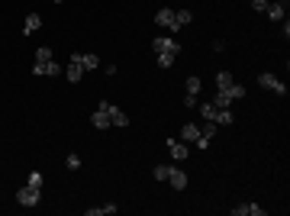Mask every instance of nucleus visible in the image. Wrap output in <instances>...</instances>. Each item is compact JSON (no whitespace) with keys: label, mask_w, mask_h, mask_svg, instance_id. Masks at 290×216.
Wrapping results in <instances>:
<instances>
[{"label":"nucleus","mask_w":290,"mask_h":216,"mask_svg":"<svg viewBox=\"0 0 290 216\" xmlns=\"http://www.w3.org/2000/svg\"><path fill=\"white\" fill-rule=\"evenodd\" d=\"M97 110H103V113L110 116V126H116V129H120V126H126L129 123V116L122 113L120 107H116V103H110V100H100V107Z\"/></svg>","instance_id":"obj_3"},{"label":"nucleus","mask_w":290,"mask_h":216,"mask_svg":"<svg viewBox=\"0 0 290 216\" xmlns=\"http://www.w3.org/2000/svg\"><path fill=\"white\" fill-rule=\"evenodd\" d=\"M213 123H219V126H232V110H219V107H216Z\"/></svg>","instance_id":"obj_20"},{"label":"nucleus","mask_w":290,"mask_h":216,"mask_svg":"<svg viewBox=\"0 0 290 216\" xmlns=\"http://www.w3.org/2000/svg\"><path fill=\"white\" fill-rule=\"evenodd\" d=\"M155 26H165V29L174 32V10H171V7H161L158 13H155Z\"/></svg>","instance_id":"obj_10"},{"label":"nucleus","mask_w":290,"mask_h":216,"mask_svg":"<svg viewBox=\"0 0 290 216\" xmlns=\"http://www.w3.org/2000/svg\"><path fill=\"white\" fill-rule=\"evenodd\" d=\"M39 200H42V187L26 184V187L16 191V203H20V207H39Z\"/></svg>","instance_id":"obj_2"},{"label":"nucleus","mask_w":290,"mask_h":216,"mask_svg":"<svg viewBox=\"0 0 290 216\" xmlns=\"http://www.w3.org/2000/svg\"><path fill=\"white\" fill-rule=\"evenodd\" d=\"M168 152L174 162H184V158H191V148H187V142H177V139H168Z\"/></svg>","instance_id":"obj_9"},{"label":"nucleus","mask_w":290,"mask_h":216,"mask_svg":"<svg viewBox=\"0 0 290 216\" xmlns=\"http://www.w3.org/2000/svg\"><path fill=\"white\" fill-rule=\"evenodd\" d=\"M197 107H200V116H203V120H213V116H216L213 100H210V103H197Z\"/></svg>","instance_id":"obj_22"},{"label":"nucleus","mask_w":290,"mask_h":216,"mask_svg":"<svg viewBox=\"0 0 290 216\" xmlns=\"http://www.w3.org/2000/svg\"><path fill=\"white\" fill-rule=\"evenodd\" d=\"M116 210H120L116 203H103V207H91L87 216H110V213H116Z\"/></svg>","instance_id":"obj_19"},{"label":"nucleus","mask_w":290,"mask_h":216,"mask_svg":"<svg viewBox=\"0 0 290 216\" xmlns=\"http://www.w3.org/2000/svg\"><path fill=\"white\" fill-rule=\"evenodd\" d=\"M174 58H177V55H171V52H158V68H171Z\"/></svg>","instance_id":"obj_21"},{"label":"nucleus","mask_w":290,"mask_h":216,"mask_svg":"<svg viewBox=\"0 0 290 216\" xmlns=\"http://www.w3.org/2000/svg\"><path fill=\"white\" fill-rule=\"evenodd\" d=\"M213 107H219V110H229V107H232V94H229V91H216V97H213Z\"/></svg>","instance_id":"obj_15"},{"label":"nucleus","mask_w":290,"mask_h":216,"mask_svg":"<svg viewBox=\"0 0 290 216\" xmlns=\"http://www.w3.org/2000/svg\"><path fill=\"white\" fill-rule=\"evenodd\" d=\"M77 62L84 65V71H94V68H100V58L94 52H77Z\"/></svg>","instance_id":"obj_14"},{"label":"nucleus","mask_w":290,"mask_h":216,"mask_svg":"<svg viewBox=\"0 0 290 216\" xmlns=\"http://www.w3.org/2000/svg\"><path fill=\"white\" fill-rule=\"evenodd\" d=\"M32 74H39V77H55V74H61V68H58V62H36L32 65Z\"/></svg>","instance_id":"obj_7"},{"label":"nucleus","mask_w":290,"mask_h":216,"mask_svg":"<svg viewBox=\"0 0 290 216\" xmlns=\"http://www.w3.org/2000/svg\"><path fill=\"white\" fill-rule=\"evenodd\" d=\"M152 48H155V52H171V55L181 52V46H177L174 39H168V36H155L152 39Z\"/></svg>","instance_id":"obj_8"},{"label":"nucleus","mask_w":290,"mask_h":216,"mask_svg":"<svg viewBox=\"0 0 290 216\" xmlns=\"http://www.w3.org/2000/svg\"><path fill=\"white\" fill-rule=\"evenodd\" d=\"M200 94V77H187V97H197Z\"/></svg>","instance_id":"obj_23"},{"label":"nucleus","mask_w":290,"mask_h":216,"mask_svg":"<svg viewBox=\"0 0 290 216\" xmlns=\"http://www.w3.org/2000/svg\"><path fill=\"white\" fill-rule=\"evenodd\" d=\"M200 139V126L197 123H184L181 126V142H197Z\"/></svg>","instance_id":"obj_12"},{"label":"nucleus","mask_w":290,"mask_h":216,"mask_svg":"<svg viewBox=\"0 0 290 216\" xmlns=\"http://www.w3.org/2000/svg\"><path fill=\"white\" fill-rule=\"evenodd\" d=\"M191 20H193V13H191V10H174V32L181 29V26H187Z\"/></svg>","instance_id":"obj_17"},{"label":"nucleus","mask_w":290,"mask_h":216,"mask_svg":"<svg viewBox=\"0 0 290 216\" xmlns=\"http://www.w3.org/2000/svg\"><path fill=\"white\" fill-rule=\"evenodd\" d=\"M258 84L265 87V91H274V94H281V97L287 94V84H284L281 77H274L271 71H265V74H258Z\"/></svg>","instance_id":"obj_4"},{"label":"nucleus","mask_w":290,"mask_h":216,"mask_svg":"<svg viewBox=\"0 0 290 216\" xmlns=\"http://www.w3.org/2000/svg\"><path fill=\"white\" fill-rule=\"evenodd\" d=\"M267 3H271V0H252V10H255V13H265Z\"/></svg>","instance_id":"obj_27"},{"label":"nucleus","mask_w":290,"mask_h":216,"mask_svg":"<svg viewBox=\"0 0 290 216\" xmlns=\"http://www.w3.org/2000/svg\"><path fill=\"white\" fill-rule=\"evenodd\" d=\"M265 13L271 16L274 23H284V20H287V0H271V3H267V10H265Z\"/></svg>","instance_id":"obj_6"},{"label":"nucleus","mask_w":290,"mask_h":216,"mask_svg":"<svg viewBox=\"0 0 290 216\" xmlns=\"http://www.w3.org/2000/svg\"><path fill=\"white\" fill-rule=\"evenodd\" d=\"M232 216H265V207H258V203H239V207H232Z\"/></svg>","instance_id":"obj_11"},{"label":"nucleus","mask_w":290,"mask_h":216,"mask_svg":"<svg viewBox=\"0 0 290 216\" xmlns=\"http://www.w3.org/2000/svg\"><path fill=\"white\" fill-rule=\"evenodd\" d=\"M65 165L74 171V168H81V158H77V155H68V162H65Z\"/></svg>","instance_id":"obj_28"},{"label":"nucleus","mask_w":290,"mask_h":216,"mask_svg":"<svg viewBox=\"0 0 290 216\" xmlns=\"http://www.w3.org/2000/svg\"><path fill=\"white\" fill-rule=\"evenodd\" d=\"M168 184L174 187V191H184V187H187V174H184L181 168H171V174H168Z\"/></svg>","instance_id":"obj_13"},{"label":"nucleus","mask_w":290,"mask_h":216,"mask_svg":"<svg viewBox=\"0 0 290 216\" xmlns=\"http://www.w3.org/2000/svg\"><path fill=\"white\" fill-rule=\"evenodd\" d=\"M91 123H94V129H110V116L103 113V110H94Z\"/></svg>","instance_id":"obj_16"},{"label":"nucleus","mask_w":290,"mask_h":216,"mask_svg":"<svg viewBox=\"0 0 290 216\" xmlns=\"http://www.w3.org/2000/svg\"><path fill=\"white\" fill-rule=\"evenodd\" d=\"M26 184H32V187H42V171H32L29 174V181Z\"/></svg>","instance_id":"obj_26"},{"label":"nucleus","mask_w":290,"mask_h":216,"mask_svg":"<svg viewBox=\"0 0 290 216\" xmlns=\"http://www.w3.org/2000/svg\"><path fill=\"white\" fill-rule=\"evenodd\" d=\"M52 3H65V0H52Z\"/></svg>","instance_id":"obj_29"},{"label":"nucleus","mask_w":290,"mask_h":216,"mask_svg":"<svg viewBox=\"0 0 290 216\" xmlns=\"http://www.w3.org/2000/svg\"><path fill=\"white\" fill-rule=\"evenodd\" d=\"M168 174H171V165H155V178L158 181H168Z\"/></svg>","instance_id":"obj_25"},{"label":"nucleus","mask_w":290,"mask_h":216,"mask_svg":"<svg viewBox=\"0 0 290 216\" xmlns=\"http://www.w3.org/2000/svg\"><path fill=\"white\" fill-rule=\"evenodd\" d=\"M52 58H55V55H52V48H46V46H42V48H36V62H52Z\"/></svg>","instance_id":"obj_24"},{"label":"nucleus","mask_w":290,"mask_h":216,"mask_svg":"<svg viewBox=\"0 0 290 216\" xmlns=\"http://www.w3.org/2000/svg\"><path fill=\"white\" fill-rule=\"evenodd\" d=\"M216 91H229V94H232V100H242V97H245V87L232 81L229 71H219V74H216Z\"/></svg>","instance_id":"obj_1"},{"label":"nucleus","mask_w":290,"mask_h":216,"mask_svg":"<svg viewBox=\"0 0 290 216\" xmlns=\"http://www.w3.org/2000/svg\"><path fill=\"white\" fill-rule=\"evenodd\" d=\"M39 26H42V16H39V13H29V16H26V26H23V32H26V36H32V32L39 29Z\"/></svg>","instance_id":"obj_18"},{"label":"nucleus","mask_w":290,"mask_h":216,"mask_svg":"<svg viewBox=\"0 0 290 216\" xmlns=\"http://www.w3.org/2000/svg\"><path fill=\"white\" fill-rule=\"evenodd\" d=\"M65 77H68L71 84H77V81L84 77V65L77 62V52H71V62H68V68H65Z\"/></svg>","instance_id":"obj_5"}]
</instances>
